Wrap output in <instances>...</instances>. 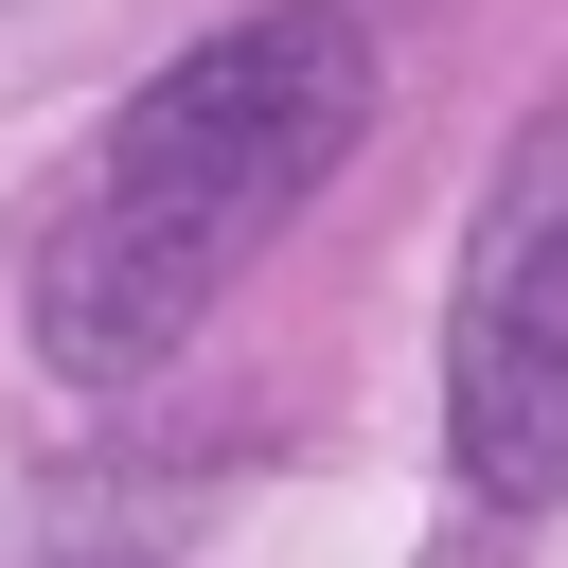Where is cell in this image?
I'll use <instances>...</instances> for the list:
<instances>
[{"instance_id":"6da1fadb","label":"cell","mask_w":568,"mask_h":568,"mask_svg":"<svg viewBox=\"0 0 568 568\" xmlns=\"http://www.w3.org/2000/svg\"><path fill=\"white\" fill-rule=\"evenodd\" d=\"M355 124H373L355 18L284 0V18L195 36V53L89 142V178H71L53 248H36V355L89 373V390H106V373H160V355L231 302V266L355 160Z\"/></svg>"},{"instance_id":"7a4b0ae2","label":"cell","mask_w":568,"mask_h":568,"mask_svg":"<svg viewBox=\"0 0 568 568\" xmlns=\"http://www.w3.org/2000/svg\"><path fill=\"white\" fill-rule=\"evenodd\" d=\"M444 462L497 515L568 497V106L497 160L479 231H462V302H444Z\"/></svg>"}]
</instances>
